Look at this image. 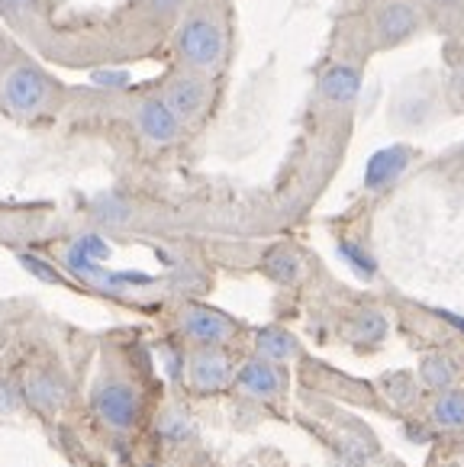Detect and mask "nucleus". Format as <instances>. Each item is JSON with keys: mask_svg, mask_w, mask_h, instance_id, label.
I'll use <instances>...</instances> for the list:
<instances>
[{"mask_svg": "<svg viewBox=\"0 0 464 467\" xmlns=\"http://www.w3.org/2000/svg\"><path fill=\"white\" fill-rule=\"evenodd\" d=\"M423 29V14L413 0H384L371 14V42L374 48H396Z\"/></svg>", "mask_w": 464, "mask_h": 467, "instance_id": "f257e3e1", "label": "nucleus"}, {"mask_svg": "<svg viewBox=\"0 0 464 467\" xmlns=\"http://www.w3.org/2000/svg\"><path fill=\"white\" fill-rule=\"evenodd\" d=\"M178 52L194 68H210L223 56V33L206 16H191L178 33Z\"/></svg>", "mask_w": 464, "mask_h": 467, "instance_id": "f03ea898", "label": "nucleus"}, {"mask_svg": "<svg viewBox=\"0 0 464 467\" xmlns=\"http://www.w3.org/2000/svg\"><path fill=\"white\" fill-rule=\"evenodd\" d=\"M94 410L110 429L126 432L139 422V393L123 380H107V384L97 387Z\"/></svg>", "mask_w": 464, "mask_h": 467, "instance_id": "7ed1b4c3", "label": "nucleus"}, {"mask_svg": "<svg viewBox=\"0 0 464 467\" xmlns=\"http://www.w3.org/2000/svg\"><path fill=\"white\" fill-rule=\"evenodd\" d=\"M187 380L194 390L200 393H216L223 387H229L232 380V365L229 358L219 348H197L187 358Z\"/></svg>", "mask_w": 464, "mask_h": 467, "instance_id": "20e7f679", "label": "nucleus"}, {"mask_svg": "<svg viewBox=\"0 0 464 467\" xmlns=\"http://www.w3.org/2000/svg\"><path fill=\"white\" fill-rule=\"evenodd\" d=\"M236 384H239L242 393L255 400H274L284 393L287 378L280 371V365L274 361H265V358H248L246 365L236 371Z\"/></svg>", "mask_w": 464, "mask_h": 467, "instance_id": "39448f33", "label": "nucleus"}, {"mask_svg": "<svg viewBox=\"0 0 464 467\" xmlns=\"http://www.w3.org/2000/svg\"><path fill=\"white\" fill-rule=\"evenodd\" d=\"M181 329L187 338L200 345V348H216V345L229 342L232 338V323L216 313V309L206 306H187L185 317H181Z\"/></svg>", "mask_w": 464, "mask_h": 467, "instance_id": "423d86ee", "label": "nucleus"}, {"mask_svg": "<svg viewBox=\"0 0 464 467\" xmlns=\"http://www.w3.org/2000/svg\"><path fill=\"white\" fill-rule=\"evenodd\" d=\"M362 84H364L362 68L342 62V65H329V68L320 75V84H316V88H320V97L326 103H332V107H348V103L358 100Z\"/></svg>", "mask_w": 464, "mask_h": 467, "instance_id": "0eeeda50", "label": "nucleus"}, {"mask_svg": "<svg viewBox=\"0 0 464 467\" xmlns=\"http://www.w3.org/2000/svg\"><path fill=\"white\" fill-rule=\"evenodd\" d=\"M410 161H413V149H406V145H387L377 155H371L368 171H364V187L368 191H384V187H390L410 168Z\"/></svg>", "mask_w": 464, "mask_h": 467, "instance_id": "6e6552de", "label": "nucleus"}, {"mask_svg": "<svg viewBox=\"0 0 464 467\" xmlns=\"http://www.w3.org/2000/svg\"><path fill=\"white\" fill-rule=\"evenodd\" d=\"M136 123H139V130H142V136L158 145L174 142L181 132V117L171 110L168 100H158V97L155 100H145L142 107H139Z\"/></svg>", "mask_w": 464, "mask_h": 467, "instance_id": "1a4fd4ad", "label": "nucleus"}, {"mask_svg": "<svg viewBox=\"0 0 464 467\" xmlns=\"http://www.w3.org/2000/svg\"><path fill=\"white\" fill-rule=\"evenodd\" d=\"M46 97V81L39 78V71L33 68H16L14 75L4 84V100L14 107L16 113H29L36 110Z\"/></svg>", "mask_w": 464, "mask_h": 467, "instance_id": "9d476101", "label": "nucleus"}, {"mask_svg": "<svg viewBox=\"0 0 464 467\" xmlns=\"http://www.w3.org/2000/svg\"><path fill=\"white\" fill-rule=\"evenodd\" d=\"M164 100H168V107L178 113L181 119H191L194 113H200V107H204L206 88H204V81H200V78L181 75V78H174V81L168 84V94H164Z\"/></svg>", "mask_w": 464, "mask_h": 467, "instance_id": "9b49d317", "label": "nucleus"}, {"mask_svg": "<svg viewBox=\"0 0 464 467\" xmlns=\"http://www.w3.org/2000/svg\"><path fill=\"white\" fill-rule=\"evenodd\" d=\"M23 393H26V400L33 406H39V410H58V406L65 403V384L55 374L48 371H33L26 378V384H23Z\"/></svg>", "mask_w": 464, "mask_h": 467, "instance_id": "f8f14e48", "label": "nucleus"}, {"mask_svg": "<svg viewBox=\"0 0 464 467\" xmlns=\"http://www.w3.org/2000/svg\"><path fill=\"white\" fill-rule=\"evenodd\" d=\"M384 336H387V319H384L381 309H358L345 326V338L352 345H362V348L377 345Z\"/></svg>", "mask_w": 464, "mask_h": 467, "instance_id": "ddd939ff", "label": "nucleus"}, {"mask_svg": "<svg viewBox=\"0 0 464 467\" xmlns=\"http://www.w3.org/2000/svg\"><path fill=\"white\" fill-rule=\"evenodd\" d=\"M255 348H258V358H265V361L284 365V361H290L297 355V338L287 329L268 326V329H258V336H255Z\"/></svg>", "mask_w": 464, "mask_h": 467, "instance_id": "4468645a", "label": "nucleus"}, {"mask_svg": "<svg viewBox=\"0 0 464 467\" xmlns=\"http://www.w3.org/2000/svg\"><path fill=\"white\" fill-rule=\"evenodd\" d=\"M432 422L438 429H464V390H442L432 403Z\"/></svg>", "mask_w": 464, "mask_h": 467, "instance_id": "2eb2a0df", "label": "nucleus"}, {"mask_svg": "<svg viewBox=\"0 0 464 467\" xmlns=\"http://www.w3.org/2000/svg\"><path fill=\"white\" fill-rule=\"evenodd\" d=\"M265 271L278 284H294L301 277V258L290 248H271L265 254Z\"/></svg>", "mask_w": 464, "mask_h": 467, "instance_id": "dca6fc26", "label": "nucleus"}, {"mask_svg": "<svg viewBox=\"0 0 464 467\" xmlns=\"http://www.w3.org/2000/svg\"><path fill=\"white\" fill-rule=\"evenodd\" d=\"M423 380L432 390H451L455 384V361L445 355H432L423 361Z\"/></svg>", "mask_w": 464, "mask_h": 467, "instance_id": "f3484780", "label": "nucleus"}, {"mask_svg": "<svg viewBox=\"0 0 464 467\" xmlns=\"http://www.w3.org/2000/svg\"><path fill=\"white\" fill-rule=\"evenodd\" d=\"M339 254H342V258H345V262L352 265V268H355L362 277H371V275H374V258H371V254H364V248H362V245L342 242V245H339Z\"/></svg>", "mask_w": 464, "mask_h": 467, "instance_id": "a211bd4d", "label": "nucleus"}, {"mask_svg": "<svg viewBox=\"0 0 464 467\" xmlns=\"http://www.w3.org/2000/svg\"><path fill=\"white\" fill-rule=\"evenodd\" d=\"M71 248L81 252L84 258H90V262H103V258H110V245L100 239V235H81Z\"/></svg>", "mask_w": 464, "mask_h": 467, "instance_id": "6ab92c4d", "label": "nucleus"}, {"mask_svg": "<svg viewBox=\"0 0 464 467\" xmlns=\"http://www.w3.org/2000/svg\"><path fill=\"white\" fill-rule=\"evenodd\" d=\"M187 432H191V420H187L185 412H168L162 420V435L171 441H181L187 439Z\"/></svg>", "mask_w": 464, "mask_h": 467, "instance_id": "aec40b11", "label": "nucleus"}, {"mask_svg": "<svg viewBox=\"0 0 464 467\" xmlns=\"http://www.w3.org/2000/svg\"><path fill=\"white\" fill-rule=\"evenodd\" d=\"M20 265L29 271V275H36L39 281H46V284H62V275L52 268V265H46L42 258H33V254H20Z\"/></svg>", "mask_w": 464, "mask_h": 467, "instance_id": "412c9836", "label": "nucleus"}, {"mask_svg": "<svg viewBox=\"0 0 464 467\" xmlns=\"http://www.w3.org/2000/svg\"><path fill=\"white\" fill-rule=\"evenodd\" d=\"M16 403H20V400H16L14 384H10V380H0V416H4V412H14Z\"/></svg>", "mask_w": 464, "mask_h": 467, "instance_id": "4be33fe9", "label": "nucleus"}, {"mask_svg": "<svg viewBox=\"0 0 464 467\" xmlns=\"http://www.w3.org/2000/svg\"><path fill=\"white\" fill-rule=\"evenodd\" d=\"M181 4H185V0H149V7L155 10V14H174Z\"/></svg>", "mask_w": 464, "mask_h": 467, "instance_id": "5701e85b", "label": "nucleus"}, {"mask_svg": "<svg viewBox=\"0 0 464 467\" xmlns=\"http://www.w3.org/2000/svg\"><path fill=\"white\" fill-rule=\"evenodd\" d=\"M432 7H438V10H451V7H461L464 0H429Z\"/></svg>", "mask_w": 464, "mask_h": 467, "instance_id": "b1692460", "label": "nucleus"}, {"mask_svg": "<svg viewBox=\"0 0 464 467\" xmlns=\"http://www.w3.org/2000/svg\"><path fill=\"white\" fill-rule=\"evenodd\" d=\"M0 4H4L7 10H23L29 4V0H0Z\"/></svg>", "mask_w": 464, "mask_h": 467, "instance_id": "393cba45", "label": "nucleus"}, {"mask_svg": "<svg viewBox=\"0 0 464 467\" xmlns=\"http://www.w3.org/2000/svg\"><path fill=\"white\" fill-rule=\"evenodd\" d=\"M364 467H381V464H364Z\"/></svg>", "mask_w": 464, "mask_h": 467, "instance_id": "a878e982", "label": "nucleus"}, {"mask_svg": "<svg viewBox=\"0 0 464 467\" xmlns=\"http://www.w3.org/2000/svg\"><path fill=\"white\" fill-rule=\"evenodd\" d=\"M149 467H155V464H149Z\"/></svg>", "mask_w": 464, "mask_h": 467, "instance_id": "bb28decb", "label": "nucleus"}]
</instances>
